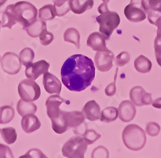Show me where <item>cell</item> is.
I'll return each instance as SVG.
<instances>
[{"mask_svg": "<svg viewBox=\"0 0 161 158\" xmlns=\"http://www.w3.org/2000/svg\"><path fill=\"white\" fill-rule=\"evenodd\" d=\"M70 0H53V5L57 11V16L61 17L70 11Z\"/></svg>", "mask_w": 161, "mask_h": 158, "instance_id": "obj_29", "label": "cell"}, {"mask_svg": "<svg viewBox=\"0 0 161 158\" xmlns=\"http://www.w3.org/2000/svg\"><path fill=\"white\" fill-rule=\"evenodd\" d=\"M130 98L131 102L136 106L148 105L152 104V94L145 92L140 86L134 87L130 92Z\"/></svg>", "mask_w": 161, "mask_h": 158, "instance_id": "obj_11", "label": "cell"}, {"mask_svg": "<svg viewBox=\"0 0 161 158\" xmlns=\"http://www.w3.org/2000/svg\"><path fill=\"white\" fill-rule=\"evenodd\" d=\"M96 21L99 24L100 33L109 40L113 31L119 27L120 24V17L115 11H107L97 16Z\"/></svg>", "mask_w": 161, "mask_h": 158, "instance_id": "obj_5", "label": "cell"}, {"mask_svg": "<svg viewBox=\"0 0 161 158\" xmlns=\"http://www.w3.org/2000/svg\"><path fill=\"white\" fill-rule=\"evenodd\" d=\"M97 11H98V12L100 13V14H102V13H104V12H106V11H109V8H108V6H107V3H103L100 4V6H99L98 8H97Z\"/></svg>", "mask_w": 161, "mask_h": 158, "instance_id": "obj_41", "label": "cell"}, {"mask_svg": "<svg viewBox=\"0 0 161 158\" xmlns=\"http://www.w3.org/2000/svg\"><path fill=\"white\" fill-rule=\"evenodd\" d=\"M50 64L45 60H40L36 63H31L28 66H26L25 75L28 79L36 80L39 78L40 76L44 74L48 71Z\"/></svg>", "mask_w": 161, "mask_h": 158, "instance_id": "obj_10", "label": "cell"}, {"mask_svg": "<svg viewBox=\"0 0 161 158\" xmlns=\"http://www.w3.org/2000/svg\"><path fill=\"white\" fill-rule=\"evenodd\" d=\"M147 13L142 8L130 3L124 9V15L126 18L134 23L142 22L146 18Z\"/></svg>", "mask_w": 161, "mask_h": 158, "instance_id": "obj_15", "label": "cell"}, {"mask_svg": "<svg viewBox=\"0 0 161 158\" xmlns=\"http://www.w3.org/2000/svg\"><path fill=\"white\" fill-rule=\"evenodd\" d=\"M130 55L129 52L127 51H123L116 57L115 59V64L119 67H123L125 64H126L130 61Z\"/></svg>", "mask_w": 161, "mask_h": 158, "instance_id": "obj_32", "label": "cell"}, {"mask_svg": "<svg viewBox=\"0 0 161 158\" xmlns=\"http://www.w3.org/2000/svg\"><path fill=\"white\" fill-rule=\"evenodd\" d=\"M80 33L77 29L70 27L66 30L64 34V40L65 42L72 43L77 47V48H80Z\"/></svg>", "mask_w": 161, "mask_h": 158, "instance_id": "obj_25", "label": "cell"}, {"mask_svg": "<svg viewBox=\"0 0 161 158\" xmlns=\"http://www.w3.org/2000/svg\"><path fill=\"white\" fill-rule=\"evenodd\" d=\"M15 5V11L17 22L22 26L23 28L28 27L36 20L37 9L31 3L26 1H20Z\"/></svg>", "mask_w": 161, "mask_h": 158, "instance_id": "obj_3", "label": "cell"}, {"mask_svg": "<svg viewBox=\"0 0 161 158\" xmlns=\"http://www.w3.org/2000/svg\"><path fill=\"white\" fill-rule=\"evenodd\" d=\"M23 157H46V156H44V153L42 152H40L39 149H31L30 151H28V153H26L24 156H20V158Z\"/></svg>", "mask_w": 161, "mask_h": 158, "instance_id": "obj_39", "label": "cell"}, {"mask_svg": "<svg viewBox=\"0 0 161 158\" xmlns=\"http://www.w3.org/2000/svg\"><path fill=\"white\" fill-rule=\"evenodd\" d=\"M19 58L23 65L28 66V64L32 63L33 60L35 58V53L32 49L29 47H26L20 51Z\"/></svg>", "mask_w": 161, "mask_h": 158, "instance_id": "obj_30", "label": "cell"}, {"mask_svg": "<svg viewBox=\"0 0 161 158\" xmlns=\"http://www.w3.org/2000/svg\"><path fill=\"white\" fill-rule=\"evenodd\" d=\"M134 65L136 69L140 73H147L151 71L152 67V62L144 55H139L136 59Z\"/></svg>", "mask_w": 161, "mask_h": 158, "instance_id": "obj_23", "label": "cell"}, {"mask_svg": "<svg viewBox=\"0 0 161 158\" xmlns=\"http://www.w3.org/2000/svg\"><path fill=\"white\" fill-rule=\"evenodd\" d=\"M130 3L140 8L147 13L149 7V0H130Z\"/></svg>", "mask_w": 161, "mask_h": 158, "instance_id": "obj_37", "label": "cell"}, {"mask_svg": "<svg viewBox=\"0 0 161 158\" xmlns=\"http://www.w3.org/2000/svg\"><path fill=\"white\" fill-rule=\"evenodd\" d=\"M119 117V110L114 107H107L102 112L100 120L104 123L114 121Z\"/></svg>", "mask_w": 161, "mask_h": 158, "instance_id": "obj_26", "label": "cell"}, {"mask_svg": "<svg viewBox=\"0 0 161 158\" xmlns=\"http://www.w3.org/2000/svg\"><path fill=\"white\" fill-rule=\"evenodd\" d=\"M24 30L27 31L28 35L33 38H36V37H40L42 35L43 32L47 30V24L44 20L40 18V19L36 20L35 22L30 26L24 28Z\"/></svg>", "mask_w": 161, "mask_h": 158, "instance_id": "obj_21", "label": "cell"}, {"mask_svg": "<svg viewBox=\"0 0 161 158\" xmlns=\"http://www.w3.org/2000/svg\"><path fill=\"white\" fill-rule=\"evenodd\" d=\"M103 3H108L110 2V0H103Z\"/></svg>", "mask_w": 161, "mask_h": 158, "instance_id": "obj_44", "label": "cell"}, {"mask_svg": "<svg viewBox=\"0 0 161 158\" xmlns=\"http://www.w3.org/2000/svg\"><path fill=\"white\" fill-rule=\"evenodd\" d=\"M119 117L122 121L130 122L135 118L136 114V108L135 104L128 100H124L119 104Z\"/></svg>", "mask_w": 161, "mask_h": 158, "instance_id": "obj_14", "label": "cell"}, {"mask_svg": "<svg viewBox=\"0 0 161 158\" xmlns=\"http://www.w3.org/2000/svg\"><path fill=\"white\" fill-rule=\"evenodd\" d=\"M84 136L86 140L88 141L89 145H91V144L94 143L97 140H98L101 137V134L97 133V132L94 131V130H92V129H89L87 130L86 129L85 133L82 135Z\"/></svg>", "mask_w": 161, "mask_h": 158, "instance_id": "obj_31", "label": "cell"}, {"mask_svg": "<svg viewBox=\"0 0 161 158\" xmlns=\"http://www.w3.org/2000/svg\"><path fill=\"white\" fill-rule=\"evenodd\" d=\"M0 62H1V56H0Z\"/></svg>", "mask_w": 161, "mask_h": 158, "instance_id": "obj_45", "label": "cell"}, {"mask_svg": "<svg viewBox=\"0 0 161 158\" xmlns=\"http://www.w3.org/2000/svg\"><path fill=\"white\" fill-rule=\"evenodd\" d=\"M94 2L93 0H70V10L74 14L80 15L88 10L92 9Z\"/></svg>", "mask_w": 161, "mask_h": 158, "instance_id": "obj_20", "label": "cell"}, {"mask_svg": "<svg viewBox=\"0 0 161 158\" xmlns=\"http://www.w3.org/2000/svg\"><path fill=\"white\" fill-rule=\"evenodd\" d=\"M17 19L15 11V5L11 4L6 8L5 11L2 13L0 18V25L3 27H7L11 29L15 24H16Z\"/></svg>", "mask_w": 161, "mask_h": 158, "instance_id": "obj_16", "label": "cell"}, {"mask_svg": "<svg viewBox=\"0 0 161 158\" xmlns=\"http://www.w3.org/2000/svg\"><path fill=\"white\" fill-rule=\"evenodd\" d=\"M13 153L9 147L0 144V158H13Z\"/></svg>", "mask_w": 161, "mask_h": 158, "instance_id": "obj_36", "label": "cell"}, {"mask_svg": "<svg viewBox=\"0 0 161 158\" xmlns=\"http://www.w3.org/2000/svg\"><path fill=\"white\" fill-rule=\"evenodd\" d=\"M155 51H156V61L161 67V44H155Z\"/></svg>", "mask_w": 161, "mask_h": 158, "instance_id": "obj_40", "label": "cell"}, {"mask_svg": "<svg viewBox=\"0 0 161 158\" xmlns=\"http://www.w3.org/2000/svg\"><path fill=\"white\" fill-rule=\"evenodd\" d=\"M7 1H8V0H0V7H2Z\"/></svg>", "mask_w": 161, "mask_h": 158, "instance_id": "obj_43", "label": "cell"}, {"mask_svg": "<svg viewBox=\"0 0 161 158\" xmlns=\"http://www.w3.org/2000/svg\"><path fill=\"white\" fill-rule=\"evenodd\" d=\"M21 60L14 52H6L1 58V67L3 71L9 75H15L19 73L21 68Z\"/></svg>", "mask_w": 161, "mask_h": 158, "instance_id": "obj_7", "label": "cell"}, {"mask_svg": "<svg viewBox=\"0 0 161 158\" xmlns=\"http://www.w3.org/2000/svg\"><path fill=\"white\" fill-rule=\"evenodd\" d=\"M0 134L4 142L8 145H12L17 140L16 130L12 127L0 129Z\"/></svg>", "mask_w": 161, "mask_h": 158, "instance_id": "obj_27", "label": "cell"}, {"mask_svg": "<svg viewBox=\"0 0 161 158\" xmlns=\"http://www.w3.org/2000/svg\"><path fill=\"white\" fill-rule=\"evenodd\" d=\"M15 116V110L11 106L5 105L0 108V124H8Z\"/></svg>", "mask_w": 161, "mask_h": 158, "instance_id": "obj_28", "label": "cell"}, {"mask_svg": "<svg viewBox=\"0 0 161 158\" xmlns=\"http://www.w3.org/2000/svg\"><path fill=\"white\" fill-rule=\"evenodd\" d=\"M64 114L69 128L77 129V128L80 127L82 124L85 123V118H86V116H85V114L83 113V112L64 111Z\"/></svg>", "mask_w": 161, "mask_h": 158, "instance_id": "obj_18", "label": "cell"}, {"mask_svg": "<svg viewBox=\"0 0 161 158\" xmlns=\"http://www.w3.org/2000/svg\"><path fill=\"white\" fill-rule=\"evenodd\" d=\"M43 84L45 91L49 94H60L62 88L61 82L58 78L48 71L44 75Z\"/></svg>", "mask_w": 161, "mask_h": 158, "instance_id": "obj_12", "label": "cell"}, {"mask_svg": "<svg viewBox=\"0 0 161 158\" xmlns=\"http://www.w3.org/2000/svg\"><path fill=\"white\" fill-rule=\"evenodd\" d=\"M159 129H160V128H159V124H157L155 122H150L147 124L146 132L150 136H156L159 133Z\"/></svg>", "mask_w": 161, "mask_h": 158, "instance_id": "obj_34", "label": "cell"}, {"mask_svg": "<svg viewBox=\"0 0 161 158\" xmlns=\"http://www.w3.org/2000/svg\"><path fill=\"white\" fill-rule=\"evenodd\" d=\"M0 26H1V25H0Z\"/></svg>", "mask_w": 161, "mask_h": 158, "instance_id": "obj_46", "label": "cell"}, {"mask_svg": "<svg viewBox=\"0 0 161 158\" xmlns=\"http://www.w3.org/2000/svg\"><path fill=\"white\" fill-rule=\"evenodd\" d=\"M82 112L86 118L90 121H95L100 119V106L95 100L87 102L83 107Z\"/></svg>", "mask_w": 161, "mask_h": 158, "instance_id": "obj_19", "label": "cell"}, {"mask_svg": "<svg viewBox=\"0 0 161 158\" xmlns=\"http://www.w3.org/2000/svg\"><path fill=\"white\" fill-rule=\"evenodd\" d=\"M69 104V101L61 98L59 94L53 95L48 97L46 100V108H47V114L50 118V120H54L59 118L61 114V110L60 109V106L62 104Z\"/></svg>", "mask_w": 161, "mask_h": 158, "instance_id": "obj_8", "label": "cell"}, {"mask_svg": "<svg viewBox=\"0 0 161 158\" xmlns=\"http://www.w3.org/2000/svg\"><path fill=\"white\" fill-rule=\"evenodd\" d=\"M92 157H109L108 150L103 146H98L92 153Z\"/></svg>", "mask_w": 161, "mask_h": 158, "instance_id": "obj_35", "label": "cell"}, {"mask_svg": "<svg viewBox=\"0 0 161 158\" xmlns=\"http://www.w3.org/2000/svg\"><path fill=\"white\" fill-rule=\"evenodd\" d=\"M117 71L118 69L116 70V74H115V78H114V81L111 84H109L107 87L105 88V93H106V96H108V97H112L115 94L116 92V85H115V81H116V78H117Z\"/></svg>", "mask_w": 161, "mask_h": 158, "instance_id": "obj_38", "label": "cell"}, {"mask_svg": "<svg viewBox=\"0 0 161 158\" xmlns=\"http://www.w3.org/2000/svg\"><path fill=\"white\" fill-rule=\"evenodd\" d=\"M106 40H107V39L102 33L93 32L89 35L86 44L95 51H109L106 47Z\"/></svg>", "mask_w": 161, "mask_h": 158, "instance_id": "obj_13", "label": "cell"}, {"mask_svg": "<svg viewBox=\"0 0 161 158\" xmlns=\"http://www.w3.org/2000/svg\"><path fill=\"white\" fill-rule=\"evenodd\" d=\"M37 107L32 102L24 101L23 100H19L17 104V112L21 116L28 114H34L36 113Z\"/></svg>", "mask_w": 161, "mask_h": 158, "instance_id": "obj_22", "label": "cell"}, {"mask_svg": "<svg viewBox=\"0 0 161 158\" xmlns=\"http://www.w3.org/2000/svg\"><path fill=\"white\" fill-rule=\"evenodd\" d=\"M41 126V123L34 114H28L22 116L21 127L26 133H31L36 131Z\"/></svg>", "mask_w": 161, "mask_h": 158, "instance_id": "obj_17", "label": "cell"}, {"mask_svg": "<svg viewBox=\"0 0 161 158\" xmlns=\"http://www.w3.org/2000/svg\"><path fill=\"white\" fill-rule=\"evenodd\" d=\"M62 84L72 92L84 91L90 87L95 77L93 60L80 54L73 55L61 67Z\"/></svg>", "mask_w": 161, "mask_h": 158, "instance_id": "obj_1", "label": "cell"}, {"mask_svg": "<svg viewBox=\"0 0 161 158\" xmlns=\"http://www.w3.org/2000/svg\"><path fill=\"white\" fill-rule=\"evenodd\" d=\"M39 18L44 21H49L53 20L57 16V11H56L54 5L48 4L44 6L43 8L39 10Z\"/></svg>", "mask_w": 161, "mask_h": 158, "instance_id": "obj_24", "label": "cell"}, {"mask_svg": "<svg viewBox=\"0 0 161 158\" xmlns=\"http://www.w3.org/2000/svg\"><path fill=\"white\" fill-rule=\"evenodd\" d=\"M125 146L130 150L139 151L146 144V135L142 128L136 124H129L124 129L122 135Z\"/></svg>", "mask_w": 161, "mask_h": 158, "instance_id": "obj_2", "label": "cell"}, {"mask_svg": "<svg viewBox=\"0 0 161 158\" xmlns=\"http://www.w3.org/2000/svg\"><path fill=\"white\" fill-rule=\"evenodd\" d=\"M156 25L157 26L158 29H157V35L159 34H161V16L159 17L156 23Z\"/></svg>", "mask_w": 161, "mask_h": 158, "instance_id": "obj_42", "label": "cell"}, {"mask_svg": "<svg viewBox=\"0 0 161 158\" xmlns=\"http://www.w3.org/2000/svg\"><path fill=\"white\" fill-rule=\"evenodd\" d=\"M18 92L21 100L28 102L36 101L41 94L40 86L31 79L20 82L18 86Z\"/></svg>", "mask_w": 161, "mask_h": 158, "instance_id": "obj_6", "label": "cell"}, {"mask_svg": "<svg viewBox=\"0 0 161 158\" xmlns=\"http://www.w3.org/2000/svg\"><path fill=\"white\" fill-rule=\"evenodd\" d=\"M114 56L111 51H97L94 57L95 65L102 72H106L111 69Z\"/></svg>", "mask_w": 161, "mask_h": 158, "instance_id": "obj_9", "label": "cell"}, {"mask_svg": "<svg viewBox=\"0 0 161 158\" xmlns=\"http://www.w3.org/2000/svg\"><path fill=\"white\" fill-rule=\"evenodd\" d=\"M54 36H53V33L49 32L46 30L45 31L43 32V34L40 36V44L43 46H48V44H51L53 42Z\"/></svg>", "mask_w": 161, "mask_h": 158, "instance_id": "obj_33", "label": "cell"}, {"mask_svg": "<svg viewBox=\"0 0 161 158\" xmlns=\"http://www.w3.org/2000/svg\"><path fill=\"white\" fill-rule=\"evenodd\" d=\"M88 145V141L83 136H73L63 145L62 154L69 158H83Z\"/></svg>", "mask_w": 161, "mask_h": 158, "instance_id": "obj_4", "label": "cell"}]
</instances>
